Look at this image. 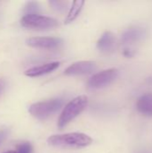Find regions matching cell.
Instances as JSON below:
<instances>
[{"label": "cell", "mask_w": 152, "mask_h": 153, "mask_svg": "<svg viewBox=\"0 0 152 153\" xmlns=\"http://www.w3.org/2000/svg\"><path fill=\"white\" fill-rule=\"evenodd\" d=\"M47 143L56 148L79 149L90 145L92 143V139L82 133H68L50 136L47 139Z\"/></svg>", "instance_id": "cell-1"}, {"label": "cell", "mask_w": 152, "mask_h": 153, "mask_svg": "<svg viewBox=\"0 0 152 153\" xmlns=\"http://www.w3.org/2000/svg\"><path fill=\"white\" fill-rule=\"evenodd\" d=\"M64 105L62 99H51L33 103L29 108L30 114L38 120H47L56 113Z\"/></svg>", "instance_id": "cell-2"}, {"label": "cell", "mask_w": 152, "mask_h": 153, "mask_svg": "<svg viewBox=\"0 0 152 153\" xmlns=\"http://www.w3.org/2000/svg\"><path fill=\"white\" fill-rule=\"evenodd\" d=\"M88 98L84 95L76 97L71 100L64 108L59 119L57 126L59 128H64L69 123H71L76 117H78L87 107Z\"/></svg>", "instance_id": "cell-3"}, {"label": "cell", "mask_w": 152, "mask_h": 153, "mask_svg": "<svg viewBox=\"0 0 152 153\" xmlns=\"http://www.w3.org/2000/svg\"><path fill=\"white\" fill-rule=\"evenodd\" d=\"M21 24L24 28L30 30H50L58 26L57 20L40 14H28L23 15L21 19Z\"/></svg>", "instance_id": "cell-4"}, {"label": "cell", "mask_w": 152, "mask_h": 153, "mask_svg": "<svg viewBox=\"0 0 152 153\" xmlns=\"http://www.w3.org/2000/svg\"><path fill=\"white\" fill-rule=\"evenodd\" d=\"M119 71L116 68H108L92 75L88 81V87L98 90L108 87L118 77Z\"/></svg>", "instance_id": "cell-5"}, {"label": "cell", "mask_w": 152, "mask_h": 153, "mask_svg": "<svg viewBox=\"0 0 152 153\" xmlns=\"http://www.w3.org/2000/svg\"><path fill=\"white\" fill-rule=\"evenodd\" d=\"M147 34L148 32L146 28L139 25H134L125 29L123 31L120 40L123 45L129 46L142 41L147 37Z\"/></svg>", "instance_id": "cell-6"}, {"label": "cell", "mask_w": 152, "mask_h": 153, "mask_svg": "<svg viewBox=\"0 0 152 153\" xmlns=\"http://www.w3.org/2000/svg\"><path fill=\"white\" fill-rule=\"evenodd\" d=\"M26 44L36 48L53 49L59 48L63 44V39L55 37H33L27 39Z\"/></svg>", "instance_id": "cell-7"}, {"label": "cell", "mask_w": 152, "mask_h": 153, "mask_svg": "<svg viewBox=\"0 0 152 153\" xmlns=\"http://www.w3.org/2000/svg\"><path fill=\"white\" fill-rule=\"evenodd\" d=\"M96 69L97 64L93 61H79L68 66L65 71V74L71 76L84 75L91 74Z\"/></svg>", "instance_id": "cell-8"}, {"label": "cell", "mask_w": 152, "mask_h": 153, "mask_svg": "<svg viewBox=\"0 0 152 153\" xmlns=\"http://www.w3.org/2000/svg\"><path fill=\"white\" fill-rule=\"evenodd\" d=\"M116 44V39L113 32L111 31H105L97 42L98 49L104 53L109 54L114 51Z\"/></svg>", "instance_id": "cell-9"}, {"label": "cell", "mask_w": 152, "mask_h": 153, "mask_svg": "<svg viewBox=\"0 0 152 153\" xmlns=\"http://www.w3.org/2000/svg\"><path fill=\"white\" fill-rule=\"evenodd\" d=\"M60 65L59 62H50L39 66H34L32 68L28 69L25 72V75L29 77H39L44 74H47L56 70Z\"/></svg>", "instance_id": "cell-10"}, {"label": "cell", "mask_w": 152, "mask_h": 153, "mask_svg": "<svg viewBox=\"0 0 152 153\" xmlns=\"http://www.w3.org/2000/svg\"><path fill=\"white\" fill-rule=\"evenodd\" d=\"M137 111L145 116L152 117V93H145L140 96L136 101Z\"/></svg>", "instance_id": "cell-11"}, {"label": "cell", "mask_w": 152, "mask_h": 153, "mask_svg": "<svg viewBox=\"0 0 152 153\" xmlns=\"http://www.w3.org/2000/svg\"><path fill=\"white\" fill-rule=\"evenodd\" d=\"M84 1H74L72 4V6L70 7L69 13L65 20V23H70L73 22L80 14V13L82 10V7L84 5Z\"/></svg>", "instance_id": "cell-12"}, {"label": "cell", "mask_w": 152, "mask_h": 153, "mask_svg": "<svg viewBox=\"0 0 152 153\" xmlns=\"http://www.w3.org/2000/svg\"><path fill=\"white\" fill-rule=\"evenodd\" d=\"M41 10V6L39 4V2H27L26 4L24 5L23 8V12L25 13V15L28 14H39V12H40Z\"/></svg>", "instance_id": "cell-13"}, {"label": "cell", "mask_w": 152, "mask_h": 153, "mask_svg": "<svg viewBox=\"0 0 152 153\" xmlns=\"http://www.w3.org/2000/svg\"><path fill=\"white\" fill-rule=\"evenodd\" d=\"M48 4L55 11H56L58 13H63L68 8L70 2L69 1H62V0H50L48 2Z\"/></svg>", "instance_id": "cell-14"}, {"label": "cell", "mask_w": 152, "mask_h": 153, "mask_svg": "<svg viewBox=\"0 0 152 153\" xmlns=\"http://www.w3.org/2000/svg\"><path fill=\"white\" fill-rule=\"evenodd\" d=\"M16 153H31L32 152V146L30 143H21L17 151H15Z\"/></svg>", "instance_id": "cell-15"}, {"label": "cell", "mask_w": 152, "mask_h": 153, "mask_svg": "<svg viewBox=\"0 0 152 153\" xmlns=\"http://www.w3.org/2000/svg\"><path fill=\"white\" fill-rule=\"evenodd\" d=\"M123 54L126 57H133L134 56V51L132 49V48H125L123 51Z\"/></svg>", "instance_id": "cell-16"}, {"label": "cell", "mask_w": 152, "mask_h": 153, "mask_svg": "<svg viewBox=\"0 0 152 153\" xmlns=\"http://www.w3.org/2000/svg\"><path fill=\"white\" fill-rule=\"evenodd\" d=\"M5 85H6V82L3 79V78H0V95L3 93V91H4L5 89Z\"/></svg>", "instance_id": "cell-17"}, {"label": "cell", "mask_w": 152, "mask_h": 153, "mask_svg": "<svg viewBox=\"0 0 152 153\" xmlns=\"http://www.w3.org/2000/svg\"><path fill=\"white\" fill-rule=\"evenodd\" d=\"M147 82L150 83V84H151L152 85V76H151V77H149L148 79H147Z\"/></svg>", "instance_id": "cell-18"}, {"label": "cell", "mask_w": 152, "mask_h": 153, "mask_svg": "<svg viewBox=\"0 0 152 153\" xmlns=\"http://www.w3.org/2000/svg\"><path fill=\"white\" fill-rule=\"evenodd\" d=\"M4 153H16L15 152H13V151H9V152H6Z\"/></svg>", "instance_id": "cell-19"}, {"label": "cell", "mask_w": 152, "mask_h": 153, "mask_svg": "<svg viewBox=\"0 0 152 153\" xmlns=\"http://www.w3.org/2000/svg\"><path fill=\"white\" fill-rule=\"evenodd\" d=\"M141 153H147V152H141Z\"/></svg>", "instance_id": "cell-20"}]
</instances>
